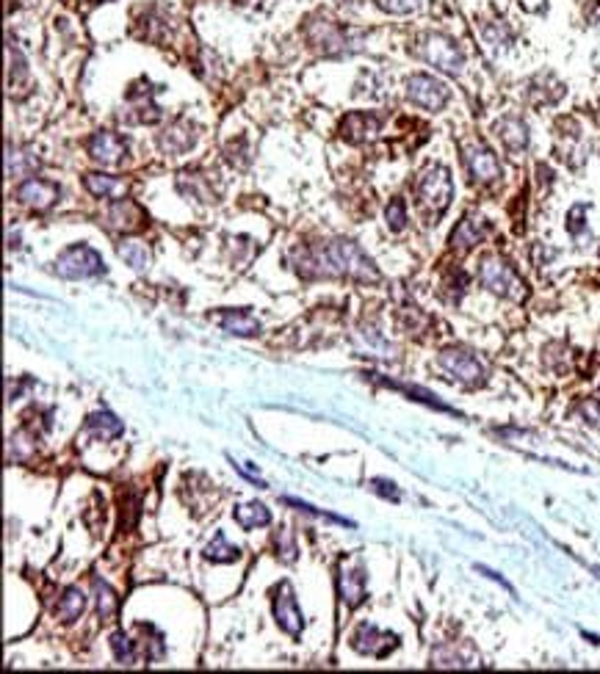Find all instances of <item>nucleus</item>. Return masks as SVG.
Listing matches in <instances>:
<instances>
[{"label":"nucleus","instance_id":"obj_2","mask_svg":"<svg viewBox=\"0 0 600 674\" xmlns=\"http://www.w3.org/2000/svg\"><path fill=\"white\" fill-rule=\"evenodd\" d=\"M106 271V260L98 249L89 244H75L59 255L56 260V274L64 279H89Z\"/></svg>","mask_w":600,"mask_h":674},{"label":"nucleus","instance_id":"obj_12","mask_svg":"<svg viewBox=\"0 0 600 674\" xmlns=\"http://www.w3.org/2000/svg\"><path fill=\"white\" fill-rule=\"evenodd\" d=\"M465 166L476 183H493L501 177V163L495 153L485 144H468L465 147Z\"/></svg>","mask_w":600,"mask_h":674},{"label":"nucleus","instance_id":"obj_24","mask_svg":"<svg viewBox=\"0 0 600 674\" xmlns=\"http://www.w3.org/2000/svg\"><path fill=\"white\" fill-rule=\"evenodd\" d=\"M86 431H91V435L100 440H114L125 431V423L111 412H94L86 418Z\"/></svg>","mask_w":600,"mask_h":674},{"label":"nucleus","instance_id":"obj_31","mask_svg":"<svg viewBox=\"0 0 600 674\" xmlns=\"http://www.w3.org/2000/svg\"><path fill=\"white\" fill-rule=\"evenodd\" d=\"M111 649H114V655H116L119 663L130 666V663L136 661V644H133L125 633H114V636H111Z\"/></svg>","mask_w":600,"mask_h":674},{"label":"nucleus","instance_id":"obj_6","mask_svg":"<svg viewBox=\"0 0 600 674\" xmlns=\"http://www.w3.org/2000/svg\"><path fill=\"white\" fill-rule=\"evenodd\" d=\"M438 365L454 381L465 384V388H478V384L485 381V365L478 363V359L470 351H465V349H446L438 357Z\"/></svg>","mask_w":600,"mask_h":674},{"label":"nucleus","instance_id":"obj_14","mask_svg":"<svg viewBox=\"0 0 600 674\" xmlns=\"http://www.w3.org/2000/svg\"><path fill=\"white\" fill-rule=\"evenodd\" d=\"M382 128V119L376 114H368V111H354L349 114L343 122H341V136L351 144H363V141H371L376 138Z\"/></svg>","mask_w":600,"mask_h":674},{"label":"nucleus","instance_id":"obj_26","mask_svg":"<svg viewBox=\"0 0 600 674\" xmlns=\"http://www.w3.org/2000/svg\"><path fill=\"white\" fill-rule=\"evenodd\" d=\"M202 556H205L208 561H213V564H230V561H238V556H241V547L230 545L227 537L219 531V534L213 537L210 545H205Z\"/></svg>","mask_w":600,"mask_h":674},{"label":"nucleus","instance_id":"obj_11","mask_svg":"<svg viewBox=\"0 0 600 674\" xmlns=\"http://www.w3.org/2000/svg\"><path fill=\"white\" fill-rule=\"evenodd\" d=\"M61 197V188L51 180H42V177H28L26 183H20L17 188V200L31 208V210H47L53 208Z\"/></svg>","mask_w":600,"mask_h":674},{"label":"nucleus","instance_id":"obj_37","mask_svg":"<svg viewBox=\"0 0 600 674\" xmlns=\"http://www.w3.org/2000/svg\"><path fill=\"white\" fill-rule=\"evenodd\" d=\"M374 490H376L379 495L391 498V500H399V498H401V495H399V490H396L393 484H388V481H382V478H376V481H374Z\"/></svg>","mask_w":600,"mask_h":674},{"label":"nucleus","instance_id":"obj_7","mask_svg":"<svg viewBox=\"0 0 600 674\" xmlns=\"http://www.w3.org/2000/svg\"><path fill=\"white\" fill-rule=\"evenodd\" d=\"M451 98V91L443 81L431 75H413L407 81V100L426 111H440Z\"/></svg>","mask_w":600,"mask_h":674},{"label":"nucleus","instance_id":"obj_21","mask_svg":"<svg viewBox=\"0 0 600 674\" xmlns=\"http://www.w3.org/2000/svg\"><path fill=\"white\" fill-rule=\"evenodd\" d=\"M235 522L244 528V531H252V528H266L272 522V512L263 503L252 500V503H241L233 509Z\"/></svg>","mask_w":600,"mask_h":674},{"label":"nucleus","instance_id":"obj_33","mask_svg":"<svg viewBox=\"0 0 600 674\" xmlns=\"http://www.w3.org/2000/svg\"><path fill=\"white\" fill-rule=\"evenodd\" d=\"M385 219H388V227H391L393 232H401V230L407 227V205H404V200L396 197V200L388 205Z\"/></svg>","mask_w":600,"mask_h":674},{"label":"nucleus","instance_id":"obj_5","mask_svg":"<svg viewBox=\"0 0 600 674\" xmlns=\"http://www.w3.org/2000/svg\"><path fill=\"white\" fill-rule=\"evenodd\" d=\"M418 200L435 213H443L454 200V183L446 166H429L415 183Z\"/></svg>","mask_w":600,"mask_h":674},{"label":"nucleus","instance_id":"obj_27","mask_svg":"<svg viewBox=\"0 0 600 674\" xmlns=\"http://www.w3.org/2000/svg\"><path fill=\"white\" fill-rule=\"evenodd\" d=\"M119 257H122L133 271H147L153 263V252L147 249V244H141V240H125V244L119 247Z\"/></svg>","mask_w":600,"mask_h":674},{"label":"nucleus","instance_id":"obj_16","mask_svg":"<svg viewBox=\"0 0 600 674\" xmlns=\"http://www.w3.org/2000/svg\"><path fill=\"white\" fill-rule=\"evenodd\" d=\"M338 594H341V600H343V606L346 608H357V606H363L366 603V597H368V592H366V572L363 569H341V575H338Z\"/></svg>","mask_w":600,"mask_h":674},{"label":"nucleus","instance_id":"obj_23","mask_svg":"<svg viewBox=\"0 0 600 674\" xmlns=\"http://www.w3.org/2000/svg\"><path fill=\"white\" fill-rule=\"evenodd\" d=\"M39 168V158L26 147H9L6 150V175L9 177H28Z\"/></svg>","mask_w":600,"mask_h":674},{"label":"nucleus","instance_id":"obj_35","mask_svg":"<svg viewBox=\"0 0 600 674\" xmlns=\"http://www.w3.org/2000/svg\"><path fill=\"white\" fill-rule=\"evenodd\" d=\"M584 213H587V208L584 205H575L572 210H570V216H567V230L572 232V235H579V232H584Z\"/></svg>","mask_w":600,"mask_h":674},{"label":"nucleus","instance_id":"obj_20","mask_svg":"<svg viewBox=\"0 0 600 674\" xmlns=\"http://www.w3.org/2000/svg\"><path fill=\"white\" fill-rule=\"evenodd\" d=\"M219 326L227 334H238V337H255L260 334V321L252 318L244 310H225L219 312Z\"/></svg>","mask_w":600,"mask_h":674},{"label":"nucleus","instance_id":"obj_25","mask_svg":"<svg viewBox=\"0 0 600 674\" xmlns=\"http://www.w3.org/2000/svg\"><path fill=\"white\" fill-rule=\"evenodd\" d=\"M86 594L78 589V586H69V589H64V594H61V600H59V606H56V616L59 619H64V622H75V619H81V614L86 611Z\"/></svg>","mask_w":600,"mask_h":674},{"label":"nucleus","instance_id":"obj_38","mask_svg":"<svg viewBox=\"0 0 600 674\" xmlns=\"http://www.w3.org/2000/svg\"><path fill=\"white\" fill-rule=\"evenodd\" d=\"M476 569H478V572H482V575H487V577H490V581H495V584H501V586H503V589H507V592H512V594H515V589H512V586H509V584H507V581H503V577H501V575H498V572H493V569H487V567H476Z\"/></svg>","mask_w":600,"mask_h":674},{"label":"nucleus","instance_id":"obj_10","mask_svg":"<svg viewBox=\"0 0 600 674\" xmlns=\"http://www.w3.org/2000/svg\"><path fill=\"white\" fill-rule=\"evenodd\" d=\"M86 150L91 155V161H98L103 166H114L125 158L128 153V141L119 136V133H111V130H98L91 133L89 141H86Z\"/></svg>","mask_w":600,"mask_h":674},{"label":"nucleus","instance_id":"obj_19","mask_svg":"<svg viewBox=\"0 0 600 674\" xmlns=\"http://www.w3.org/2000/svg\"><path fill=\"white\" fill-rule=\"evenodd\" d=\"M83 185H86L89 194L98 197V200H114V197H122L125 191H128L125 180H119V177H114V175H103V172L86 175V177H83Z\"/></svg>","mask_w":600,"mask_h":674},{"label":"nucleus","instance_id":"obj_34","mask_svg":"<svg viewBox=\"0 0 600 674\" xmlns=\"http://www.w3.org/2000/svg\"><path fill=\"white\" fill-rule=\"evenodd\" d=\"M376 6L388 14H410L421 6V0H376Z\"/></svg>","mask_w":600,"mask_h":674},{"label":"nucleus","instance_id":"obj_28","mask_svg":"<svg viewBox=\"0 0 600 674\" xmlns=\"http://www.w3.org/2000/svg\"><path fill=\"white\" fill-rule=\"evenodd\" d=\"M94 597H98V614L103 619H108V616L116 614V606H119L116 592L106 581H100V577H94Z\"/></svg>","mask_w":600,"mask_h":674},{"label":"nucleus","instance_id":"obj_3","mask_svg":"<svg viewBox=\"0 0 600 674\" xmlns=\"http://www.w3.org/2000/svg\"><path fill=\"white\" fill-rule=\"evenodd\" d=\"M478 282H482L487 291H493L495 296H503V299H523V294H525V287L517 279V274L495 255L482 260V266H478Z\"/></svg>","mask_w":600,"mask_h":674},{"label":"nucleus","instance_id":"obj_36","mask_svg":"<svg viewBox=\"0 0 600 674\" xmlns=\"http://www.w3.org/2000/svg\"><path fill=\"white\" fill-rule=\"evenodd\" d=\"M581 415L589 426L600 428V401H584L581 404Z\"/></svg>","mask_w":600,"mask_h":674},{"label":"nucleus","instance_id":"obj_4","mask_svg":"<svg viewBox=\"0 0 600 674\" xmlns=\"http://www.w3.org/2000/svg\"><path fill=\"white\" fill-rule=\"evenodd\" d=\"M421 56L431 67H438L440 72H446V75H460V72L465 69V56L457 47V42L443 36V34L421 36Z\"/></svg>","mask_w":600,"mask_h":674},{"label":"nucleus","instance_id":"obj_1","mask_svg":"<svg viewBox=\"0 0 600 674\" xmlns=\"http://www.w3.org/2000/svg\"><path fill=\"white\" fill-rule=\"evenodd\" d=\"M294 266L307 279H316V277H349V279H359V282L379 279L374 260L359 249L354 240H346V238L329 240V244H319V247L296 249Z\"/></svg>","mask_w":600,"mask_h":674},{"label":"nucleus","instance_id":"obj_22","mask_svg":"<svg viewBox=\"0 0 600 674\" xmlns=\"http://www.w3.org/2000/svg\"><path fill=\"white\" fill-rule=\"evenodd\" d=\"M307 36H310V42L313 44H319V47H324L327 53H332V51H343V31L338 28V26H332L329 20H324V22H313L310 26V31H307Z\"/></svg>","mask_w":600,"mask_h":674},{"label":"nucleus","instance_id":"obj_32","mask_svg":"<svg viewBox=\"0 0 600 674\" xmlns=\"http://www.w3.org/2000/svg\"><path fill=\"white\" fill-rule=\"evenodd\" d=\"M34 437L26 435V431H17V435H12L9 440V459L14 456V459H28V456L34 453Z\"/></svg>","mask_w":600,"mask_h":674},{"label":"nucleus","instance_id":"obj_9","mask_svg":"<svg viewBox=\"0 0 600 674\" xmlns=\"http://www.w3.org/2000/svg\"><path fill=\"white\" fill-rule=\"evenodd\" d=\"M274 619H277L280 628L294 639L304 631V616L299 611V603H296V594H294L291 584H280V589L274 592Z\"/></svg>","mask_w":600,"mask_h":674},{"label":"nucleus","instance_id":"obj_8","mask_svg":"<svg viewBox=\"0 0 600 674\" xmlns=\"http://www.w3.org/2000/svg\"><path fill=\"white\" fill-rule=\"evenodd\" d=\"M351 647L357 649V653L371 655V658H388L393 649L399 647V636L396 633H385V631H379L376 624L363 622L354 631V636H351Z\"/></svg>","mask_w":600,"mask_h":674},{"label":"nucleus","instance_id":"obj_18","mask_svg":"<svg viewBox=\"0 0 600 674\" xmlns=\"http://www.w3.org/2000/svg\"><path fill=\"white\" fill-rule=\"evenodd\" d=\"M194 141H197V130H194V125H188V122L170 125L166 128V133H161V138H158L161 150L170 153V155H180V153L191 150L194 147Z\"/></svg>","mask_w":600,"mask_h":674},{"label":"nucleus","instance_id":"obj_29","mask_svg":"<svg viewBox=\"0 0 600 674\" xmlns=\"http://www.w3.org/2000/svg\"><path fill=\"white\" fill-rule=\"evenodd\" d=\"M385 388H393V390H399V393H407V396H413L415 401H423L426 406H435V409H440V412H451V409L446 406V404H440L435 396L431 393H426V390H421V388H404V384H396V381H391V379H379Z\"/></svg>","mask_w":600,"mask_h":674},{"label":"nucleus","instance_id":"obj_30","mask_svg":"<svg viewBox=\"0 0 600 674\" xmlns=\"http://www.w3.org/2000/svg\"><path fill=\"white\" fill-rule=\"evenodd\" d=\"M274 547H277V556L285 561V564H291V561H296V539H294V534L288 531V528H280V534L274 537Z\"/></svg>","mask_w":600,"mask_h":674},{"label":"nucleus","instance_id":"obj_17","mask_svg":"<svg viewBox=\"0 0 600 674\" xmlns=\"http://www.w3.org/2000/svg\"><path fill=\"white\" fill-rule=\"evenodd\" d=\"M495 133L512 155H520L525 147H529V128H525L520 116H503L495 125Z\"/></svg>","mask_w":600,"mask_h":674},{"label":"nucleus","instance_id":"obj_15","mask_svg":"<svg viewBox=\"0 0 600 674\" xmlns=\"http://www.w3.org/2000/svg\"><path fill=\"white\" fill-rule=\"evenodd\" d=\"M485 235H487V222L482 219V216L468 213L465 219H462L457 227H454V232H451V247L460 249V252H468V249H473L476 244H482Z\"/></svg>","mask_w":600,"mask_h":674},{"label":"nucleus","instance_id":"obj_13","mask_svg":"<svg viewBox=\"0 0 600 674\" xmlns=\"http://www.w3.org/2000/svg\"><path fill=\"white\" fill-rule=\"evenodd\" d=\"M106 224L116 232H136L147 224V213L133 200H116L106 213Z\"/></svg>","mask_w":600,"mask_h":674}]
</instances>
